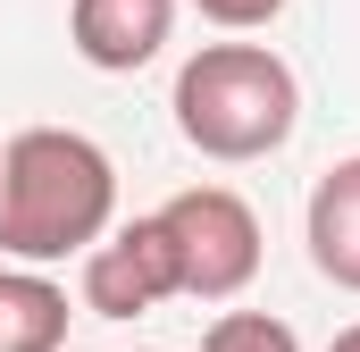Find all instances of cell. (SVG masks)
Masks as SVG:
<instances>
[{"instance_id": "6da1fadb", "label": "cell", "mask_w": 360, "mask_h": 352, "mask_svg": "<svg viewBox=\"0 0 360 352\" xmlns=\"http://www.w3.org/2000/svg\"><path fill=\"white\" fill-rule=\"evenodd\" d=\"M117 227V168L76 126H25L0 143V252L8 260H84Z\"/></svg>"}, {"instance_id": "7a4b0ae2", "label": "cell", "mask_w": 360, "mask_h": 352, "mask_svg": "<svg viewBox=\"0 0 360 352\" xmlns=\"http://www.w3.org/2000/svg\"><path fill=\"white\" fill-rule=\"evenodd\" d=\"M176 134L201 151V160H269L293 143L302 126V84L293 68L276 59L269 42H201L193 59L176 68Z\"/></svg>"}, {"instance_id": "3957f363", "label": "cell", "mask_w": 360, "mask_h": 352, "mask_svg": "<svg viewBox=\"0 0 360 352\" xmlns=\"http://www.w3.org/2000/svg\"><path fill=\"white\" fill-rule=\"evenodd\" d=\"M160 227L176 244V277L193 302H235L260 277V210L226 184H184L176 201H160Z\"/></svg>"}, {"instance_id": "277c9868", "label": "cell", "mask_w": 360, "mask_h": 352, "mask_svg": "<svg viewBox=\"0 0 360 352\" xmlns=\"http://www.w3.org/2000/svg\"><path fill=\"white\" fill-rule=\"evenodd\" d=\"M176 294H184V277H176V244H168L160 210L109 227L84 252V310L92 319H143V310H160Z\"/></svg>"}, {"instance_id": "5b68a950", "label": "cell", "mask_w": 360, "mask_h": 352, "mask_svg": "<svg viewBox=\"0 0 360 352\" xmlns=\"http://www.w3.org/2000/svg\"><path fill=\"white\" fill-rule=\"evenodd\" d=\"M176 34V0H68V42L101 76H134L168 51Z\"/></svg>"}, {"instance_id": "8992f818", "label": "cell", "mask_w": 360, "mask_h": 352, "mask_svg": "<svg viewBox=\"0 0 360 352\" xmlns=\"http://www.w3.org/2000/svg\"><path fill=\"white\" fill-rule=\"evenodd\" d=\"M302 244H310V268H319L327 285L360 294V160H335V168L310 184Z\"/></svg>"}, {"instance_id": "52a82bcc", "label": "cell", "mask_w": 360, "mask_h": 352, "mask_svg": "<svg viewBox=\"0 0 360 352\" xmlns=\"http://www.w3.org/2000/svg\"><path fill=\"white\" fill-rule=\"evenodd\" d=\"M68 344V294L34 260L0 268V352H59Z\"/></svg>"}, {"instance_id": "ba28073f", "label": "cell", "mask_w": 360, "mask_h": 352, "mask_svg": "<svg viewBox=\"0 0 360 352\" xmlns=\"http://www.w3.org/2000/svg\"><path fill=\"white\" fill-rule=\"evenodd\" d=\"M201 352H302V336L269 310H226V319H210Z\"/></svg>"}, {"instance_id": "9c48e42d", "label": "cell", "mask_w": 360, "mask_h": 352, "mask_svg": "<svg viewBox=\"0 0 360 352\" xmlns=\"http://www.w3.org/2000/svg\"><path fill=\"white\" fill-rule=\"evenodd\" d=\"M210 25H226V34H260V25H276L285 17V0H193Z\"/></svg>"}, {"instance_id": "30bf717a", "label": "cell", "mask_w": 360, "mask_h": 352, "mask_svg": "<svg viewBox=\"0 0 360 352\" xmlns=\"http://www.w3.org/2000/svg\"><path fill=\"white\" fill-rule=\"evenodd\" d=\"M327 352H360V327H344V336H335V344H327Z\"/></svg>"}]
</instances>
